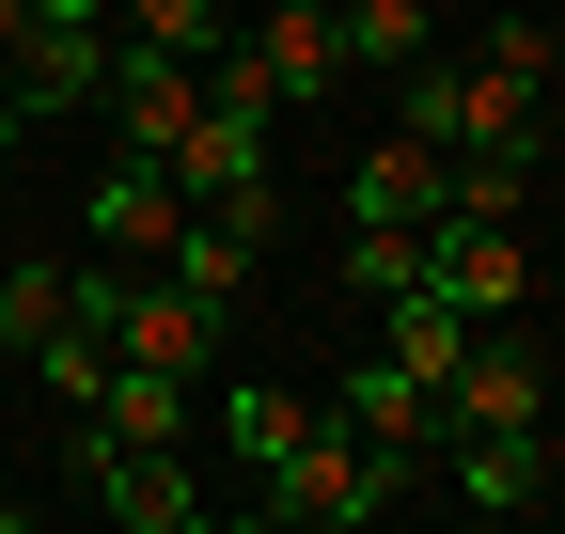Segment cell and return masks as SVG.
Instances as JSON below:
<instances>
[{
	"label": "cell",
	"instance_id": "1",
	"mask_svg": "<svg viewBox=\"0 0 565 534\" xmlns=\"http://www.w3.org/2000/svg\"><path fill=\"white\" fill-rule=\"evenodd\" d=\"M408 488H440V456H377L362 425L315 409V425L252 472V519H282V534H345V519H393Z\"/></svg>",
	"mask_w": 565,
	"mask_h": 534
},
{
	"label": "cell",
	"instance_id": "2",
	"mask_svg": "<svg viewBox=\"0 0 565 534\" xmlns=\"http://www.w3.org/2000/svg\"><path fill=\"white\" fill-rule=\"evenodd\" d=\"M63 488H79L95 519H126V534H204L221 519L204 472H189V440H110L95 409H63Z\"/></svg>",
	"mask_w": 565,
	"mask_h": 534
},
{
	"label": "cell",
	"instance_id": "3",
	"mask_svg": "<svg viewBox=\"0 0 565 534\" xmlns=\"http://www.w3.org/2000/svg\"><path fill=\"white\" fill-rule=\"evenodd\" d=\"M393 126H408V142H440V158H471V142H550V95H534V79H503V63L424 47L408 79H393Z\"/></svg>",
	"mask_w": 565,
	"mask_h": 534
},
{
	"label": "cell",
	"instance_id": "4",
	"mask_svg": "<svg viewBox=\"0 0 565 534\" xmlns=\"http://www.w3.org/2000/svg\"><path fill=\"white\" fill-rule=\"evenodd\" d=\"M408 299H440V314H471V330H487V314H519V299H534V236H519V221H456V205H440V221H424Z\"/></svg>",
	"mask_w": 565,
	"mask_h": 534
},
{
	"label": "cell",
	"instance_id": "5",
	"mask_svg": "<svg viewBox=\"0 0 565 534\" xmlns=\"http://www.w3.org/2000/svg\"><path fill=\"white\" fill-rule=\"evenodd\" d=\"M440 488L471 519H534L565 488V456H550V425H440Z\"/></svg>",
	"mask_w": 565,
	"mask_h": 534
},
{
	"label": "cell",
	"instance_id": "6",
	"mask_svg": "<svg viewBox=\"0 0 565 534\" xmlns=\"http://www.w3.org/2000/svg\"><path fill=\"white\" fill-rule=\"evenodd\" d=\"M440 425H550V362L519 346V314H487L440 362Z\"/></svg>",
	"mask_w": 565,
	"mask_h": 534
},
{
	"label": "cell",
	"instance_id": "7",
	"mask_svg": "<svg viewBox=\"0 0 565 534\" xmlns=\"http://www.w3.org/2000/svg\"><path fill=\"white\" fill-rule=\"evenodd\" d=\"M110 362H158V377H204V362H221V299H189L173 267H126V314H110Z\"/></svg>",
	"mask_w": 565,
	"mask_h": 534
},
{
	"label": "cell",
	"instance_id": "8",
	"mask_svg": "<svg viewBox=\"0 0 565 534\" xmlns=\"http://www.w3.org/2000/svg\"><path fill=\"white\" fill-rule=\"evenodd\" d=\"M173 221H189L173 158H110V173H95V205H79V236H95L110 267H158V252H173Z\"/></svg>",
	"mask_w": 565,
	"mask_h": 534
},
{
	"label": "cell",
	"instance_id": "9",
	"mask_svg": "<svg viewBox=\"0 0 565 534\" xmlns=\"http://www.w3.org/2000/svg\"><path fill=\"white\" fill-rule=\"evenodd\" d=\"M236 47L267 63V95H282V110H330V95H345V32H330V0H267Z\"/></svg>",
	"mask_w": 565,
	"mask_h": 534
},
{
	"label": "cell",
	"instance_id": "10",
	"mask_svg": "<svg viewBox=\"0 0 565 534\" xmlns=\"http://www.w3.org/2000/svg\"><path fill=\"white\" fill-rule=\"evenodd\" d=\"M393 221H440V142H408V126L345 158V236H393Z\"/></svg>",
	"mask_w": 565,
	"mask_h": 534
},
{
	"label": "cell",
	"instance_id": "11",
	"mask_svg": "<svg viewBox=\"0 0 565 534\" xmlns=\"http://www.w3.org/2000/svg\"><path fill=\"white\" fill-rule=\"evenodd\" d=\"M330 425H362L377 456H440V377H408V362L377 346V362H345V393H330Z\"/></svg>",
	"mask_w": 565,
	"mask_h": 534
},
{
	"label": "cell",
	"instance_id": "12",
	"mask_svg": "<svg viewBox=\"0 0 565 534\" xmlns=\"http://www.w3.org/2000/svg\"><path fill=\"white\" fill-rule=\"evenodd\" d=\"M189 409H204V377H158V362H110L95 377V425L110 440H189Z\"/></svg>",
	"mask_w": 565,
	"mask_h": 534
},
{
	"label": "cell",
	"instance_id": "13",
	"mask_svg": "<svg viewBox=\"0 0 565 534\" xmlns=\"http://www.w3.org/2000/svg\"><path fill=\"white\" fill-rule=\"evenodd\" d=\"M315 409H330V393H282V377H252V393H221V456H236V488H252V472H267V456L299 440Z\"/></svg>",
	"mask_w": 565,
	"mask_h": 534
},
{
	"label": "cell",
	"instance_id": "14",
	"mask_svg": "<svg viewBox=\"0 0 565 534\" xmlns=\"http://www.w3.org/2000/svg\"><path fill=\"white\" fill-rule=\"evenodd\" d=\"M330 32H345V63H377V79H408V63L440 47V17H424V0H330Z\"/></svg>",
	"mask_w": 565,
	"mask_h": 534
},
{
	"label": "cell",
	"instance_id": "15",
	"mask_svg": "<svg viewBox=\"0 0 565 534\" xmlns=\"http://www.w3.org/2000/svg\"><path fill=\"white\" fill-rule=\"evenodd\" d=\"M17 362L47 377V409H95V377H110V330H95V314H47V330H32Z\"/></svg>",
	"mask_w": 565,
	"mask_h": 534
},
{
	"label": "cell",
	"instance_id": "16",
	"mask_svg": "<svg viewBox=\"0 0 565 534\" xmlns=\"http://www.w3.org/2000/svg\"><path fill=\"white\" fill-rule=\"evenodd\" d=\"M471 63H503V79L565 95V32H534V17H487V32H471Z\"/></svg>",
	"mask_w": 565,
	"mask_h": 534
},
{
	"label": "cell",
	"instance_id": "17",
	"mask_svg": "<svg viewBox=\"0 0 565 534\" xmlns=\"http://www.w3.org/2000/svg\"><path fill=\"white\" fill-rule=\"evenodd\" d=\"M110 17H126L141 47H173V63H204V47H221V0H110Z\"/></svg>",
	"mask_w": 565,
	"mask_h": 534
},
{
	"label": "cell",
	"instance_id": "18",
	"mask_svg": "<svg viewBox=\"0 0 565 534\" xmlns=\"http://www.w3.org/2000/svg\"><path fill=\"white\" fill-rule=\"evenodd\" d=\"M17 126H32V95H0V158H17Z\"/></svg>",
	"mask_w": 565,
	"mask_h": 534
},
{
	"label": "cell",
	"instance_id": "19",
	"mask_svg": "<svg viewBox=\"0 0 565 534\" xmlns=\"http://www.w3.org/2000/svg\"><path fill=\"white\" fill-rule=\"evenodd\" d=\"M534 284H550V299H565V252H550V267H534Z\"/></svg>",
	"mask_w": 565,
	"mask_h": 534
},
{
	"label": "cell",
	"instance_id": "20",
	"mask_svg": "<svg viewBox=\"0 0 565 534\" xmlns=\"http://www.w3.org/2000/svg\"><path fill=\"white\" fill-rule=\"evenodd\" d=\"M0 284H17V252H0Z\"/></svg>",
	"mask_w": 565,
	"mask_h": 534
}]
</instances>
